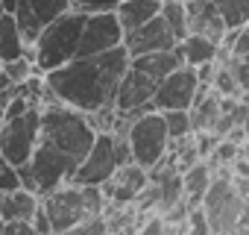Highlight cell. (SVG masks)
<instances>
[{"mask_svg":"<svg viewBox=\"0 0 249 235\" xmlns=\"http://www.w3.org/2000/svg\"><path fill=\"white\" fill-rule=\"evenodd\" d=\"M132 56L126 50V44H120L114 50L106 53H94V56H76L62 68H53L44 74L50 91L56 94V100L94 115L100 109L114 106L117 97V85L123 79V74L129 71Z\"/></svg>","mask_w":249,"mask_h":235,"instance_id":"1","label":"cell"},{"mask_svg":"<svg viewBox=\"0 0 249 235\" xmlns=\"http://www.w3.org/2000/svg\"><path fill=\"white\" fill-rule=\"evenodd\" d=\"M97 133L100 130L94 127L91 115H85L62 100L41 103V141H50L53 147H59L76 165H82V159L94 147Z\"/></svg>","mask_w":249,"mask_h":235,"instance_id":"2","label":"cell"},{"mask_svg":"<svg viewBox=\"0 0 249 235\" xmlns=\"http://www.w3.org/2000/svg\"><path fill=\"white\" fill-rule=\"evenodd\" d=\"M85 21H88V12H82V9L73 6V9H68L65 15H59L56 21H50V24L41 30L38 41H36L33 50H30V56L36 59L38 74H47V71L62 68V65H68L71 59H76Z\"/></svg>","mask_w":249,"mask_h":235,"instance_id":"3","label":"cell"},{"mask_svg":"<svg viewBox=\"0 0 249 235\" xmlns=\"http://www.w3.org/2000/svg\"><path fill=\"white\" fill-rule=\"evenodd\" d=\"M126 138L132 147V162L144 165L147 171L159 168L167 159V153L173 150V138H170V130H167L161 109H147L138 118H132Z\"/></svg>","mask_w":249,"mask_h":235,"instance_id":"4","label":"cell"},{"mask_svg":"<svg viewBox=\"0 0 249 235\" xmlns=\"http://www.w3.org/2000/svg\"><path fill=\"white\" fill-rule=\"evenodd\" d=\"M243 206H246V197L234 185L231 165L217 168L214 179H211V185L202 197V209L208 215L211 232H237V220L243 215Z\"/></svg>","mask_w":249,"mask_h":235,"instance_id":"5","label":"cell"},{"mask_svg":"<svg viewBox=\"0 0 249 235\" xmlns=\"http://www.w3.org/2000/svg\"><path fill=\"white\" fill-rule=\"evenodd\" d=\"M41 141V103L30 106L18 118H6L3 130H0V153L12 165H27Z\"/></svg>","mask_w":249,"mask_h":235,"instance_id":"6","label":"cell"},{"mask_svg":"<svg viewBox=\"0 0 249 235\" xmlns=\"http://www.w3.org/2000/svg\"><path fill=\"white\" fill-rule=\"evenodd\" d=\"M120 168V153H117V136L114 133H97L94 147L82 159V165L73 174V182L79 185H106Z\"/></svg>","mask_w":249,"mask_h":235,"instance_id":"7","label":"cell"},{"mask_svg":"<svg viewBox=\"0 0 249 235\" xmlns=\"http://www.w3.org/2000/svg\"><path fill=\"white\" fill-rule=\"evenodd\" d=\"M126 30H123L120 18L114 9H103V12H88L85 30H82V41H79V53L76 56H94V53H106L123 44Z\"/></svg>","mask_w":249,"mask_h":235,"instance_id":"8","label":"cell"},{"mask_svg":"<svg viewBox=\"0 0 249 235\" xmlns=\"http://www.w3.org/2000/svg\"><path fill=\"white\" fill-rule=\"evenodd\" d=\"M199 74L194 65H182L176 68L173 74H167L159 88H156V97H153V106L167 112V109H191L194 100H196V91H199Z\"/></svg>","mask_w":249,"mask_h":235,"instance_id":"9","label":"cell"},{"mask_svg":"<svg viewBox=\"0 0 249 235\" xmlns=\"http://www.w3.org/2000/svg\"><path fill=\"white\" fill-rule=\"evenodd\" d=\"M156 88H159V82H156L153 77H147L144 71H138L135 65H129V71L123 74V79H120V85H117L114 109H117V112H126L129 118H138L141 112L156 109V106H153Z\"/></svg>","mask_w":249,"mask_h":235,"instance_id":"10","label":"cell"},{"mask_svg":"<svg viewBox=\"0 0 249 235\" xmlns=\"http://www.w3.org/2000/svg\"><path fill=\"white\" fill-rule=\"evenodd\" d=\"M68 9H73V0H21L15 9V21L24 33V41L30 44V50L38 41L41 30L50 21H56L59 15H65Z\"/></svg>","mask_w":249,"mask_h":235,"instance_id":"11","label":"cell"},{"mask_svg":"<svg viewBox=\"0 0 249 235\" xmlns=\"http://www.w3.org/2000/svg\"><path fill=\"white\" fill-rule=\"evenodd\" d=\"M123 44H126L129 56H144V53H156V50H170L179 44V39L173 36L170 24L164 15H156L153 21H147L144 27L126 33V39H123Z\"/></svg>","mask_w":249,"mask_h":235,"instance_id":"12","label":"cell"},{"mask_svg":"<svg viewBox=\"0 0 249 235\" xmlns=\"http://www.w3.org/2000/svg\"><path fill=\"white\" fill-rule=\"evenodd\" d=\"M150 185V171L138 162H129V165H120L117 174L103 185L108 203L114 206H129L141 197V191Z\"/></svg>","mask_w":249,"mask_h":235,"instance_id":"13","label":"cell"},{"mask_svg":"<svg viewBox=\"0 0 249 235\" xmlns=\"http://www.w3.org/2000/svg\"><path fill=\"white\" fill-rule=\"evenodd\" d=\"M188 21H191V33H202V36H208L220 44L229 33V24L220 15L214 0H191L188 3Z\"/></svg>","mask_w":249,"mask_h":235,"instance_id":"14","label":"cell"},{"mask_svg":"<svg viewBox=\"0 0 249 235\" xmlns=\"http://www.w3.org/2000/svg\"><path fill=\"white\" fill-rule=\"evenodd\" d=\"M132 65H135L138 71H144L147 77H153L156 82H161L167 74H173L176 68L185 65V56H182V50H179V44H176V47H170V50H156V53L135 56Z\"/></svg>","mask_w":249,"mask_h":235,"instance_id":"15","label":"cell"},{"mask_svg":"<svg viewBox=\"0 0 249 235\" xmlns=\"http://www.w3.org/2000/svg\"><path fill=\"white\" fill-rule=\"evenodd\" d=\"M161 6H164V0H120V6L114 9L123 30L132 33L138 27H144L147 21H153L156 15H161Z\"/></svg>","mask_w":249,"mask_h":235,"instance_id":"16","label":"cell"},{"mask_svg":"<svg viewBox=\"0 0 249 235\" xmlns=\"http://www.w3.org/2000/svg\"><path fill=\"white\" fill-rule=\"evenodd\" d=\"M41 197L30 188H18V191H6L0 197V212L6 220H33V215L38 212Z\"/></svg>","mask_w":249,"mask_h":235,"instance_id":"17","label":"cell"},{"mask_svg":"<svg viewBox=\"0 0 249 235\" xmlns=\"http://www.w3.org/2000/svg\"><path fill=\"white\" fill-rule=\"evenodd\" d=\"M30 53V44L24 41V33L15 21L12 12H0V59L3 62H12L18 56H27Z\"/></svg>","mask_w":249,"mask_h":235,"instance_id":"18","label":"cell"},{"mask_svg":"<svg viewBox=\"0 0 249 235\" xmlns=\"http://www.w3.org/2000/svg\"><path fill=\"white\" fill-rule=\"evenodd\" d=\"M220 41H214V39H208V36H202V33H188L182 41H179V50H182V56H185V65H202V62H214V59H220Z\"/></svg>","mask_w":249,"mask_h":235,"instance_id":"19","label":"cell"},{"mask_svg":"<svg viewBox=\"0 0 249 235\" xmlns=\"http://www.w3.org/2000/svg\"><path fill=\"white\" fill-rule=\"evenodd\" d=\"M211 179H214V168L208 165V159H202V162L191 165L188 171H182L185 200H188L191 206H199L202 197H205V191H208V185H211Z\"/></svg>","mask_w":249,"mask_h":235,"instance_id":"20","label":"cell"},{"mask_svg":"<svg viewBox=\"0 0 249 235\" xmlns=\"http://www.w3.org/2000/svg\"><path fill=\"white\" fill-rule=\"evenodd\" d=\"M161 15L167 18L173 36L182 41L188 33H191V21H188V3H179V0H164V6H161Z\"/></svg>","mask_w":249,"mask_h":235,"instance_id":"21","label":"cell"},{"mask_svg":"<svg viewBox=\"0 0 249 235\" xmlns=\"http://www.w3.org/2000/svg\"><path fill=\"white\" fill-rule=\"evenodd\" d=\"M164 121H167V130H170V138H173V141H182V138L194 136L191 109H167V112H164Z\"/></svg>","mask_w":249,"mask_h":235,"instance_id":"22","label":"cell"},{"mask_svg":"<svg viewBox=\"0 0 249 235\" xmlns=\"http://www.w3.org/2000/svg\"><path fill=\"white\" fill-rule=\"evenodd\" d=\"M220 15L226 18L229 30H237L249 21V0H214Z\"/></svg>","mask_w":249,"mask_h":235,"instance_id":"23","label":"cell"},{"mask_svg":"<svg viewBox=\"0 0 249 235\" xmlns=\"http://www.w3.org/2000/svg\"><path fill=\"white\" fill-rule=\"evenodd\" d=\"M223 53L237 56V59L249 53V21H246L243 27H237V30H229V33H226V39H223Z\"/></svg>","mask_w":249,"mask_h":235,"instance_id":"24","label":"cell"},{"mask_svg":"<svg viewBox=\"0 0 249 235\" xmlns=\"http://www.w3.org/2000/svg\"><path fill=\"white\" fill-rule=\"evenodd\" d=\"M24 188V179H21V168L12 165L3 153H0V194H6V191H18Z\"/></svg>","mask_w":249,"mask_h":235,"instance_id":"25","label":"cell"},{"mask_svg":"<svg viewBox=\"0 0 249 235\" xmlns=\"http://www.w3.org/2000/svg\"><path fill=\"white\" fill-rule=\"evenodd\" d=\"M220 62H226V65L231 68V74H234L240 91L246 94V91H249V59H237V56H226V53H223Z\"/></svg>","mask_w":249,"mask_h":235,"instance_id":"26","label":"cell"},{"mask_svg":"<svg viewBox=\"0 0 249 235\" xmlns=\"http://www.w3.org/2000/svg\"><path fill=\"white\" fill-rule=\"evenodd\" d=\"M185 229L194 232V235H208V232H211V223H208V215H205L202 203L191 209V215H188V220H185Z\"/></svg>","mask_w":249,"mask_h":235,"instance_id":"27","label":"cell"},{"mask_svg":"<svg viewBox=\"0 0 249 235\" xmlns=\"http://www.w3.org/2000/svg\"><path fill=\"white\" fill-rule=\"evenodd\" d=\"M73 6L82 12H103V9H117L120 0H73Z\"/></svg>","mask_w":249,"mask_h":235,"instance_id":"28","label":"cell"},{"mask_svg":"<svg viewBox=\"0 0 249 235\" xmlns=\"http://www.w3.org/2000/svg\"><path fill=\"white\" fill-rule=\"evenodd\" d=\"M3 235H36V223L33 220H6Z\"/></svg>","mask_w":249,"mask_h":235,"instance_id":"29","label":"cell"},{"mask_svg":"<svg viewBox=\"0 0 249 235\" xmlns=\"http://www.w3.org/2000/svg\"><path fill=\"white\" fill-rule=\"evenodd\" d=\"M33 223H36V235H44V232H53V223H50V215L44 206H38V212L33 215Z\"/></svg>","mask_w":249,"mask_h":235,"instance_id":"30","label":"cell"},{"mask_svg":"<svg viewBox=\"0 0 249 235\" xmlns=\"http://www.w3.org/2000/svg\"><path fill=\"white\" fill-rule=\"evenodd\" d=\"M18 3H21V0H0V12H12V15H15Z\"/></svg>","mask_w":249,"mask_h":235,"instance_id":"31","label":"cell"},{"mask_svg":"<svg viewBox=\"0 0 249 235\" xmlns=\"http://www.w3.org/2000/svg\"><path fill=\"white\" fill-rule=\"evenodd\" d=\"M3 124H6V106L0 103V130H3Z\"/></svg>","mask_w":249,"mask_h":235,"instance_id":"32","label":"cell"},{"mask_svg":"<svg viewBox=\"0 0 249 235\" xmlns=\"http://www.w3.org/2000/svg\"><path fill=\"white\" fill-rule=\"evenodd\" d=\"M3 197V194H0ZM3 226H6V217H3V212H0V235H3Z\"/></svg>","mask_w":249,"mask_h":235,"instance_id":"33","label":"cell"},{"mask_svg":"<svg viewBox=\"0 0 249 235\" xmlns=\"http://www.w3.org/2000/svg\"><path fill=\"white\" fill-rule=\"evenodd\" d=\"M0 74H3V59H0Z\"/></svg>","mask_w":249,"mask_h":235,"instance_id":"34","label":"cell"},{"mask_svg":"<svg viewBox=\"0 0 249 235\" xmlns=\"http://www.w3.org/2000/svg\"><path fill=\"white\" fill-rule=\"evenodd\" d=\"M179 3H191V0H179Z\"/></svg>","mask_w":249,"mask_h":235,"instance_id":"35","label":"cell"}]
</instances>
